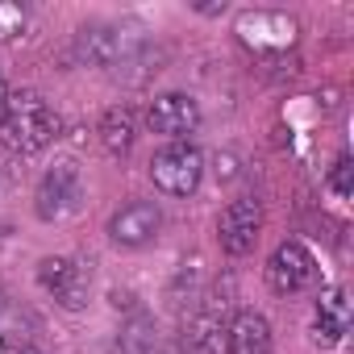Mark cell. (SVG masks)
Here are the masks:
<instances>
[{
  "label": "cell",
  "mask_w": 354,
  "mask_h": 354,
  "mask_svg": "<svg viewBox=\"0 0 354 354\" xmlns=\"http://www.w3.org/2000/svg\"><path fill=\"white\" fill-rule=\"evenodd\" d=\"M59 138V117L38 92H17L9 96L0 113V146L13 154H42Z\"/></svg>",
  "instance_id": "1"
},
{
  "label": "cell",
  "mask_w": 354,
  "mask_h": 354,
  "mask_svg": "<svg viewBox=\"0 0 354 354\" xmlns=\"http://www.w3.org/2000/svg\"><path fill=\"white\" fill-rule=\"evenodd\" d=\"M150 180L167 196H192L205 180V154L192 142H167L150 158Z\"/></svg>",
  "instance_id": "2"
},
{
  "label": "cell",
  "mask_w": 354,
  "mask_h": 354,
  "mask_svg": "<svg viewBox=\"0 0 354 354\" xmlns=\"http://www.w3.org/2000/svg\"><path fill=\"white\" fill-rule=\"evenodd\" d=\"M80 205H84V175H80V167L71 158H63L42 175V184L34 192V213L46 225H59V221L75 217Z\"/></svg>",
  "instance_id": "3"
},
{
  "label": "cell",
  "mask_w": 354,
  "mask_h": 354,
  "mask_svg": "<svg viewBox=\"0 0 354 354\" xmlns=\"http://www.w3.org/2000/svg\"><path fill=\"white\" fill-rule=\"evenodd\" d=\"M142 50V38L138 34H125L121 26H84L75 34V59L84 67H121V63H133Z\"/></svg>",
  "instance_id": "4"
},
{
  "label": "cell",
  "mask_w": 354,
  "mask_h": 354,
  "mask_svg": "<svg viewBox=\"0 0 354 354\" xmlns=\"http://www.w3.org/2000/svg\"><path fill=\"white\" fill-rule=\"evenodd\" d=\"M38 288H42L59 308L75 313V308L88 304L92 275H88L84 263H75V259H67V254H50V259L38 263Z\"/></svg>",
  "instance_id": "5"
},
{
  "label": "cell",
  "mask_w": 354,
  "mask_h": 354,
  "mask_svg": "<svg viewBox=\"0 0 354 354\" xmlns=\"http://www.w3.org/2000/svg\"><path fill=\"white\" fill-rule=\"evenodd\" d=\"M267 283L279 296H300L317 283V259L300 242H279L267 259Z\"/></svg>",
  "instance_id": "6"
},
{
  "label": "cell",
  "mask_w": 354,
  "mask_h": 354,
  "mask_svg": "<svg viewBox=\"0 0 354 354\" xmlns=\"http://www.w3.org/2000/svg\"><path fill=\"white\" fill-rule=\"evenodd\" d=\"M146 125L171 142H184L188 133L201 129V104L188 92H158L146 109Z\"/></svg>",
  "instance_id": "7"
},
{
  "label": "cell",
  "mask_w": 354,
  "mask_h": 354,
  "mask_svg": "<svg viewBox=\"0 0 354 354\" xmlns=\"http://www.w3.org/2000/svg\"><path fill=\"white\" fill-rule=\"evenodd\" d=\"M259 230H263V205L254 196H242V201H230L221 209V221H217V242L225 254H250L254 242H259Z\"/></svg>",
  "instance_id": "8"
},
{
  "label": "cell",
  "mask_w": 354,
  "mask_h": 354,
  "mask_svg": "<svg viewBox=\"0 0 354 354\" xmlns=\"http://www.w3.org/2000/svg\"><path fill=\"white\" fill-rule=\"evenodd\" d=\"M162 230V209L154 201H129L125 209H117L109 217V238L125 250H138V246H150Z\"/></svg>",
  "instance_id": "9"
},
{
  "label": "cell",
  "mask_w": 354,
  "mask_h": 354,
  "mask_svg": "<svg viewBox=\"0 0 354 354\" xmlns=\"http://www.w3.org/2000/svg\"><path fill=\"white\" fill-rule=\"evenodd\" d=\"M238 34L254 50H288L296 42V21L283 13H242Z\"/></svg>",
  "instance_id": "10"
},
{
  "label": "cell",
  "mask_w": 354,
  "mask_h": 354,
  "mask_svg": "<svg viewBox=\"0 0 354 354\" xmlns=\"http://www.w3.org/2000/svg\"><path fill=\"white\" fill-rule=\"evenodd\" d=\"M225 354H271V325L259 313H238L225 325Z\"/></svg>",
  "instance_id": "11"
},
{
  "label": "cell",
  "mask_w": 354,
  "mask_h": 354,
  "mask_svg": "<svg viewBox=\"0 0 354 354\" xmlns=\"http://www.w3.org/2000/svg\"><path fill=\"white\" fill-rule=\"evenodd\" d=\"M96 133H100V146L109 154H125L133 146V138H138V113L129 104H113V109H104Z\"/></svg>",
  "instance_id": "12"
},
{
  "label": "cell",
  "mask_w": 354,
  "mask_h": 354,
  "mask_svg": "<svg viewBox=\"0 0 354 354\" xmlns=\"http://www.w3.org/2000/svg\"><path fill=\"white\" fill-rule=\"evenodd\" d=\"M346 325H350V300H346V288H329V292L317 300V337H321L325 346H333V342H342Z\"/></svg>",
  "instance_id": "13"
},
{
  "label": "cell",
  "mask_w": 354,
  "mask_h": 354,
  "mask_svg": "<svg viewBox=\"0 0 354 354\" xmlns=\"http://www.w3.org/2000/svg\"><path fill=\"white\" fill-rule=\"evenodd\" d=\"M188 354H225V321L221 313H196L184 329Z\"/></svg>",
  "instance_id": "14"
},
{
  "label": "cell",
  "mask_w": 354,
  "mask_h": 354,
  "mask_svg": "<svg viewBox=\"0 0 354 354\" xmlns=\"http://www.w3.org/2000/svg\"><path fill=\"white\" fill-rule=\"evenodd\" d=\"M26 34V9L21 5H0V46H9Z\"/></svg>",
  "instance_id": "15"
},
{
  "label": "cell",
  "mask_w": 354,
  "mask_h": 354,
  "mask_svg": "<svg viewBox=\"0 0 354 354\" xmlns=\"http://www.w3.org/2000/svg\"><path fill=\"white\" fill-rule=\"evenodd\" d=\"M329 192H333L337 201L350 196V158H346V154H342V158L333 162V171H329Z\"/></svg>",
  "instance_id": "16"
},
{
  "label": "cell",
  "mask_w": 354,
  "mask_h": 354,
  "mask_svg": "<svg viewBox=\"0 0 354 354\" xmlns=\"http://www.w3.org/2000/svg\"><path fill=\"white\" fill-rule=\"evenodd\" d=\"M5 104H9V84H5V75H0V113H5Z\"/></svg>",
  "instance_id": "17"
},
{
  "label": "cell",
  "mask_w": 354,
  "mask_h": 354,
  "mask_svg": "<svg viewBox=\"0 0 354 354\" xmlns=\"http://www.w3.org/2000/svg\"><path fill=\"white\" fill-rule=\"evenodd\" d=\"M5 354H42L38 346H17V350H5Z\"/></svg>",
  "instance_id": "18"
}]
</instances>
